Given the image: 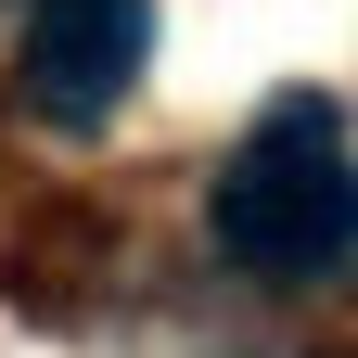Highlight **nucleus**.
<instances>
[{
	"label": "nucleus",
	"instance_id": "1",
	"mask_svg": "<svg viewBox=\"0 0 358 358\" xmlns=\"http://www.w3.org/2000/svg\"><path fill=\"white\" fill-rule=\"evenodd\" d=\"M217 243L268 282H320V268L358 256V166H345L333 103H282L217 166Z\"/></svg>",
	"mask_w": 358,
	"mask_h": 358
},
{
	"label": "nucleus",
	"instance_id": "2",
	"mask_svg": "<svg viewBox=\"0 0 358 358\" xmlns=\"http://www.w3.org/2000/svg\"><path fill=\"white\" fill-rule=\"evenodd\" d=\"M154 52V0H38L26 26V103L52 128H103Z\"/></svg>",
	"mask_w": 358,
	"mask_h": 358
}]
</instances>
